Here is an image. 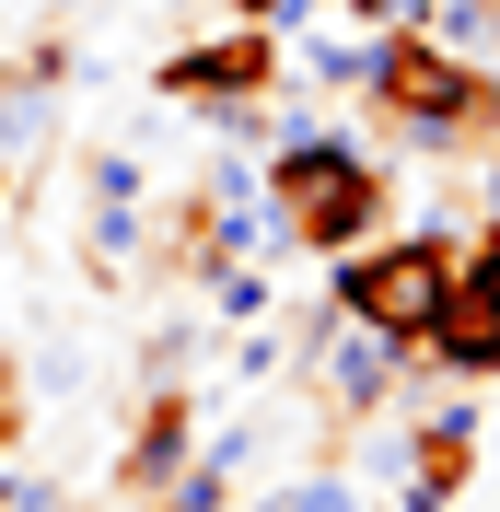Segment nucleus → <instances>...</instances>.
I'll return each mask as SVG.
<instances>
[{
    "instance_id": "nucleus-1",
    "label": "nucleus",
    "mask_w": 500,
    "mask_h": 512,
    "mask_svg": "<svg viewBox=\"0 0 500 512\" xmlns=\"http://www.w3.org/2000/svg\"><path fill=\"white\" fill-rule=\"evenodd\" d=\"M268 198L303 256H361L373 233H396V163L349 128H291L268 152Z\"/></svg>"
},
{
    "instance_id": "nucleus-2",
    "label": "nucleus",
    "mask_w": 500,
    "mask_h": 512,
    "mask_svg": "<svg viewBox=\"0 0 500 512\" xmlns=\"http://www.w3.org/2000/svg\"><path fill=\"white\" fill-rule=\"evenodd\" d=\"M361 105H373L384 140H407V152H477V140L500 128V82L477 59H454V47H431L419 24H384L373 35Z\"/></svg>"
},
{
    "instance_id": "nucleus-3",
    "label": "nucleus",
    "mask_w": 500,
    "mask_h": 512,
    "mask_svg": "<svg viewBox=\"0 0 500 512\" xmlns=\"http://www.w3.org/2000/svg\"><path fill=\"white\" fill-rule=\"evenodd\" d=\"M442 291H454V233H373L361 256H326V315L373 326L396 350H419Z\"/></svg>"
},
{
    "instance_id": "nucleus-4",
    "label": "nucleus",
    "mask_w": 500,
    "mask_h": 512,
    "mask_svg": "<svg viewBox=\"0 0 500 512\" xmlns=\"http://www.w3.org/2000/svg\"><path fill=\"white\" fill-rule=\"evenodd\" d=\"M280 82H291V59H280V35H268V24L198 35V47H175V59L152 70V94H163V105H187V117H210V128H233L245 105H268Z\"/></svg>"
},
{
    "instance_id": "nucleus-5",
    "label": "nucleus",
    "mask_w": 500,
    "mask_h": 512,
    "mask_svg": "<svg viewBox=\"0 0 500 512\" xmlns=\"http://www.w3.org/2000/svg\"><path fill=\"white\" fill-rule=\"evenodd\" d=\"M303 373H314V408L338 419V431H373V419L407 396V350L373 338V326H349V315L303 326Z\"/></svg>"
},
{
    "instance_id": "nucleus-6",
    "label": "nucleus",
    "mask_w": 500,
    "mask_h": 512,
    "mask_svg": "<svg viewBox=\"0 0 500 512\" xmlns=\"http://www.w3.org/2000/svg\"><path fill=\"white\" fill-rule=\"evenodd\" d=\"M477 443H489L477 384H442L431 408L407 419V466H396L384 501H396V512H454V501H466V478H477Z\"/></svg>"
},
{
    "instance_id": "nucleus-7",
    "label": "nucleus",
    "mask_w": 500,
    "mask_h": 512,
    "mask_svg": "<svg viewBox=\"0 0 500 512\" xmlns=\"http://www.w3.org/2000/svg\"><path fill=\"white\" fill-rule=\"evenodd\" d=\"M407 361H431L442 384H489V373H500V303H489V291L466 280V268H454L442 315L419 326V350H407Z\"/></svg>"
},
{
    "instance_id": "nucleus-8",
    "label": "nucleus",
    "mask_w": 500,
    "mask_h": 512,
    "mask_svg": "<svg viewBox=\"0 0 500 512\" xmlns=\"http://www.w3.org/2000/svg\"><path fill=\"white\" fill-rule=\"evenodd\" d=\"M187 454H198V408H187V396H152V419L128 431V466H117V489H140V501H152V489L175 478Z\"/></svg>"
},
{
    "instance_id": "nucleus-9",
    "label": "nucleus",
    "mask_w": 500,
    "mask_h": 512,
    "mask_svg": "<svg viewBox=\"0 0 500 512\" xmlns=\"http://www.w3.org/2000/svg\"><path fill=\"white\" fill-rule=\"evenodd\" d=\"M268 512H373V489L349 478V466H303V478L268 489Z\"/></svg>"
},
{
    "instance_id": "nucleus-10",
    "label": "nucleus",
    "mask_w": 500,
    "mask_h": 512,
    "mask_svg": "<svg viewBox=\"0 0 500 512\" xmlns=\"http://www.w3.org/2000/svg\"><path fill=\"white\" fill-rule=\"evenodd\" d=\"M303 70L326 94H361V82H373V35H303Z\"/></svg>"
},
{
    "instance_id": "nucleus-11",
    "label": "nucleus",
    "mask_w": 500,
    "mask_h": 512,
    "mask_svg": "<svg viewBox=\"0 0 500 512\" xmlns=\"http://www.w3.org/2000/svg\"><path fill=\"white\" fill-rule=\"evenodd\" d=\"M198 291H210V315H233V326H268V268H198Z\"/></svg>"
},
{
    "instance_id": "nucleus-12",
    "label": "nucleus",
    "mask_w": 500,
    "mask_h": 512,
    "mask_svg": "<svg viewBox=\"0 0 500 512\" xmlns=\"http://www.w3.org/2000/svg\"><path fill=\"white\" fill-rule=\"evenodd\" d=\"M82 187H94V210H140V198H152V175H140V152L117 140V152L82 163Z\"/></svg>"
},
{
    "instance_id": "nucleus-13",
    "label": "nucleus",
    "mask_w": 500,
    "mask_h": 512,
    "mask_svg": "<svg viewBox=\"0 0 500 512\" xmlns=\"http://www.w3.org/2000/svg\"><path fill=\"white\" fill-rule=\"evenodd\" d=\"M454 268H466V280H477V291H489V303H500V210H489V222H477V245H454Z\"/></svg>"
},
{
    "instance_id": "nucleus-14",
    "label": "nucleus",
    "mask_w": 500,
    "mask_h": 512,
    "mask_svg": "<svg viewBox=\"0 0 500 512\" xmlns=\"http://www.w3.org/2000/svg\"><path fill=\"white\" fill-rule=\"evenodd\" d=\"M221 12H233V24H268V35H280V24H303L314 0H221Z\"/></svg>"
},
{
    "instance_id": "nucleus-15",
    "label": "nucleus",
    "mask_w": 500,
    "mask_h": 512,
    "mask_svg": "<svg viewBox=\"0 0 500 512\" xmlns=\"http://www.w3.org/2000/svg\"><path fill=\"white\" fill-rule=\"evenodd\" d=\"M489 466H500V396H489Z\"/></svg>"
},
{
    "instance_id": "nucleus-16",
    "label": "nucleus",
    "mask_w": 500,
    "mask_h": 512,
    "mask_svg": "<svg viewBox=\"0 0 500 512\" xmlns=\"http://www.w3.org/2000/svg\"><path fill=\"white\" fill-rule=\"evenodd\" d=\"M47 12H94V0H47Z\"/></svg>"
},
{
    "instance_id": "nucleus-17",
    "label": "nucleus",
    "mask_w": 500,
    "mask_h": 512,
    "mask_svg": "<svg viewBox=\"0 0 500 512\" xmlns=\"http://www.w3.org/2000/svg\"><path fill=\"white\" fill-rule=\"evenodd\" d=\"M477 512H500V489H489V501H477Z\"/></svg>"
},
{
    "instance_id": "nucleus-18",
    "label": "nucleus",
    "mask_w": 500,
    "mask_h": 512,
    "mask_svg": "<svg viewBox=\"0 0 500 512\" xmlns=\"http://www.w3.org/2000/svg\"><path fill=\"white\" fill-rule=\"evenodd\" d=\"M0 198H12V175H0Z\"/></svg>"
}]
</instances>
